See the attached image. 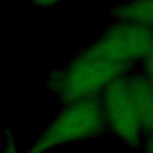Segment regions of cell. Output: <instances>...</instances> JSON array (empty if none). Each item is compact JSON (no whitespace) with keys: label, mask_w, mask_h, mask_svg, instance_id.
<instances>
[{"label":"cell","mask_w":153,"mask_h":153,"mask_svg":"<svg viewBox=\"0 0 153 153\" xmlns=\"http://www.w3.org/2000/svg\"><path fill=\"white\" fill-rule=\"evenodd\" d=\"M133 71L135 69L99 56L86 47L49 76V86L65 105L99 97L109 84Z\"/></svg>","instance_id":"6da1fadb"},{"label":"cell","mask_w":153,"mask_h":153,"mask_svg":"<svg viewBox=\"0 0 153 153\" xmlns=\"http://www.w3.org/2000/svg\"><path fill=\"white\" fill-rule=\"evenodd\" d=\"M106 133L100 98L81 99L65 104L26 153H48L60 146L103 137Z\"/></svg>","instance_id":"7a4b0ae2"},{"label":"cell","mask_w":153,"mask_h":153,"mask_svg":"<svg viewBox=\"0 0 153 153\" xmlns=\"http://www.w3.org/2000/svg\"><path fill=\"white\" fill-rule=\"evenodd\" d=\"M87 48L99 56L135 69L153 50V30L114 22Z\"/></svg>","instance_id":"3957f363"},{"label":"cell","mask_w":153,"mask_h":153,"mask_svg":"<svg viewBox=\"0 0 153 153\" xmlns=\"http://www.w3.org/2000/svg\"><path fill=\"white\" fill-rule=\"evenodd\" d=\"M127 75L109 84L99 98L108 131L124 145L134 149H141L143 134Z\"/></svg>","instance_id":"277c9868"},{"label":"cell","mask_w":153,"mask_h":153,"mask_svg":"<svg viewBox=\"0 0 153 153\" xmlns=\"http://www.w3.org/2000/svg\"><path fill=\"white\" fill-rule=\"evenodd\" d=\"M127 78L143 140L146 137L153 139V85L139 72V69L130 72Z\"/></svg>","instance_id":"5b68a950"},{"label":"cell","mask_w":153,"mask_h":153,"mask_svg":"<svg viewBox=\"0 0 153 153\" xmlns=\"http://www.w3.org/2000/svg\"><path fill=\"white\" fill-rule=\"evenodd\" d=\"M114 22L153 30V0H126L110 11Z\"/></svg>","instance_id":"8992f818"},{"label":"cell","mask_w":153,"mask_h":153,"mask_svg":"<svg viewBox=\"0 0 153 153\" xmlns=\"http://www.w3.org/2000/svg\"><path fill=\"white\" fill-rule=\"evenodd\" d=\"M139 72L153 85V50L140 62Z\"/></svg>","instance_id":"52a82bcc"},{"label":"cell","mask_w":153,"mask_h":153,"mask_svg":"<svg viewBox=\"0 0 153 153\" xmlns=\"http://www.w3.org/2000/svg\"><path fill=\"white\" fill-rule=\"evenodd\" d=\"M60 1H62V0H33V2L39 5V6H51V5H55Z\"/></svg>","instance_id":"ba28073f"},{"label":"cell","mask_w":153,"mask_h":153,"mask_svg":"<svg viewBox=\"0 0 153 153\" xmlns=\"http://www.w3.org/2000/svg\"><path fill=\"white\" fill-rule=\"evenodd\" d=\"M6 149H7V152H8V153H18V151H17V147H16L14 142H10V143L7 145V147H6Z\"/></svg>","instance_id":"9c48e42d"},{"label":"cell","mask_w":153,"mask_h":153,"mask_svg":"<svg viewBox=\"0 0 153 153\" xmlns=\"http://www.w3.org/2000/svg\"><path fill=\"white\" fill-rule=\"evenodd\" d=\"M1 153H8V152H7V149H5V151H4V152H1Z\"/></svg>","instance_id":"30bf717a"}]
</instances>
